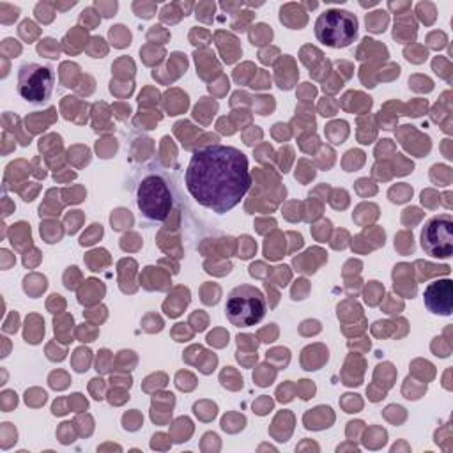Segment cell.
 Wrapping results in <instances>:
<instances>
[{
	"label": "cell",
	"instance_id": "1",
	"mask_svg": "<svg viewBox=\"0 0 453 453\" xmlns=\"http://www.w3.org/2000/svg\"><path fill=\"white\" fill-rule=\"evenodd\" d=\"M184 182L200 206L225 215L241 204L251 188L246 154L222 144L200 147L188 163Z\"/></svg>",
	"mask_w": 453,
	"mask_h": 453
},
{
	"label": "cell",
	"instance_id": "2",
	"mask_svg": "<svg viewBox=\"0 0 453 453\" xmlns=\"http://www.w3.org/2000/svg\"><path fill=\"white\" fill-rule=\"evenodd\" d=\"M135 200L144 220L161 223L172 213L174 191L168 177L159 170H147L137 181Z\"/></svg>",
	"mask_w": 453,
	"mask_h": 453
},
{
	"label": "cell",
	"instance_id": "3",
	"mask_svg": "<svg viewBox=\"0 0 453 453\" xmlns=\"http://www.w3.org/2000/svg\"><path fill=\"white\" fill-rule=\"evenodd\" d=\"M267 311L266 298L253 285L232 289L225 304V315L235 328H250L259 324Z\"/></svg>",
	"mask_w": 453,
	"mask_h": 453
},
{
	"label": "cell",
	"instance_id": "4",
	"mask_svg": "<svg viewBox=\"0 0 453 453\" xmlns=\"http://www.w3.org/2000/svg\"><path fill=\"white\" fill-rule=\"evenodd\" d=\"M358 18L345 9H328L315 21V36L329 48H347L358 37Z\"/></svg>",
	"mask_w": 453,
	"mask_h": 453
},
{
	"label": "cell",
	"instance_id": "5",
	"mask_svg": "<svg viewBox=\"0 0 453 453\" xmlns=\"http://www.w3.org/2000/svg\"><path fill=\"white\" fill-rule=\"evenodd\" d=\"M55 73L50 66L25 62L18 69V94L32 105H43L52 97Z\"/></svg>",
	"mask_w": 453,
	"mask_h": 453
},
{
	"label": "cell",
	"instance_id": "6",
	"mask_svg": "<svg viewBox=\"0 0 453 453\" xmlns=\"http://www.w3.org/2000/svg\"><path fill=\"white\" fill-rule=\"evenodd\" d=\"M421 248L434 259H450L453 255V218L439 215L430 218L421 230Z\"/></svg>",
	"mask_w": 453,
	"mask_h": 453
},
{
	"label": "cell",
	"instance_id": "7",
	"mask_svg": "<svg viewBox=\"0 0 453 453\" xmlns=\"http://www.w3.org/2000/svg\"><path fill=\"white\" fill-rule=\"evenodd\" d=\"M423 301L427 310L436 315H452L453 311V282L448 278L437 280L425 289Z\"/></svg>",
	"mask_w": 453,
	"mask_h": 453
},
{
	"label": "cell",
	"instance_id": "8",
	"mask_svg": "<svg viewBox=\"0 0 453 453\" xmlns=\"http://www.w3.org/2000/svg\"><path fill=\"white\" fill-rule=\"evenodd\" d=\"M386 25H388V12L386 11H376L367 14V27L372 32H384Z\"/></svg>",
	"mask_w": 453,
	"mask_h": 453
},
{
	"label": "cell",
	"instance_id": "9",
	"mask_svg": "<svg viewBox=\"0 0 453 453\" xmlns=\"http://www.w3.org/2000/svg\"><path fill=\"white\" fill-rule=\"evenodd\" d=\"M271 37H273L271 27H267V25H264V23H260V25H257V27H253V28H251V32H250V41H251V45H257V46H260V45H264V43H267V41L271 39Z\"/></svg>",
	"mask_w": 453,
	"mask_h": 453
},
{
	"label": "cell",
	"instance_id": "10",
	"mask_svg": "<svg viewBox=\"0 0 453 453\" xmlns=\"http://www.w3.org/2000/svg\"><path fill=\"white\" fill-rule=\"evenodd\" d=\"M110 37H112L113 45L117 48H124V46L130 45L131 34L128 32V28L122 27V25H115V27L110 28Z\"/></svg>",
	"mask_w": 453,
	"mask_h": 453
},
{
	"label": "cell",
	"instance_id": "11",
	"mask_svg": "<svg viewBox=\"0 0 453 453\" xmlns=\"http://www.w3.org/2000/svg\"><path fill=\"white\" fill-rule=\"evenodd\" d=\"M416 12H418V16H420V20L425 21L427 25H430L434 20H436V9H434V5L429 4V2H421V4H418Z\"/></svg>",
	"mask_w": 453,
	"mask_h": 453
},
{
	"label": "cell",
	"instance_id": "12",
	"mask_svg": "<svg viewBox=\"0 0 453 453\" xmlns=\"http://www.w3.org/2000/svg\"><path fill=\"white\" fill-rule=\"evenodd\" d=\"M101 235H103V226L97 225V223H94V225L90 226V230L85 232V234L81 235L80 244H81V246H89V244H94L97 239L101 237Z\"/></svg>",
	"mask_w": 453,
	"mask_h": 453
},
{
	"label": "cell",
	"instance_id": "13",
	"mask_svg": "<svg viewBox=\"0 0 453 453\" xmlns=\"http://www.w3.org/2000/svg\"><path fill=\"white\" fill-rule=\"evenodd\" d=\"M78 358H80V361H75V370L76 372H85V370H89V363H90V358H92V352L89 351V349H78L76 352H75Z\"/></svg>",
	"mask_w": 453,
	"mask_h": 453
},
{
	"label": "cell",
	"instance_id": "14",
	"mask_svg": "<svg viewBox=\"0 0 453 453\" xmlns=\"http://www.w3.org/2000/svg\"><path fill=\"white\" fill-rule=\"evenodd\" d=\"M37 52L41 55H48V59H55L59 55V46H57V41L53 39H45L41 41V45L37 46Z\"/></svg>",
	"mask_w": 453,
	"mask_h": 453
},
{
	"label": "cell",
	"instance_id": "15",
	"mask_svg": "<svg viewBox=\"0 0 453 453\" xmlns=\"http://www.w3.org/2000/svg\"><path fill=\"white\" fill-rule=\"evenodd\" d=\"M379 294H382V291H380V287H379V283H377V282H370V283H368L367 291H365V301H367L370 306H374V304L379 303V300L376 298V296H379Z\"/></svg>",
	"mask_w": 453,
	"mask_h": 453
},
{
	"label": "cell",
	"instance_id": "16",
	"mask_svg": "<svg viewBox=\"0 0 453 453\" xmlns=\"http://www.w3.org/2000/svg\"><path fill=\"white\" fill-rule=\"evenodd\" d=\"M413 195V190H409L407 186H398V188H393L389 191V197H391V202L396 204H402L405 200H409V197Z\"/></svg>",
	"mask_w": 453,
	"mask_h": 453
},
{
	"label": "cell",
	"instance_id": "17",
	"mask_svg": "<svg viewBox=\"0 0 453 453\" xmlns=\"http://www.w3.org/2000/svg\"><path fill=\"white\" fill-rule=\"evenodd\" d=\"M37 34H39V30H37V27L30 20H25L23 23L20 25V36L23 37V39L32 41Z\"/></svg>",
	"mask_w": 453,
	"mask_h": 453
},
{
	"label": "cell",
	"instance_id": "18",
	"mask_svg": "<svg viewBox=\"0 0 453 453\" xmlns=\"http://www.w3.org/2000/svg\"><path fill=\"white\" fill-rule=\"evenodd\" d=\"M215 9L216 5L213 2H202V4L197 5V18H200L204 21H211V18L207 14H215Z\"/></svg>",
	"mask_w": 453,
	"mask_h": 453
},
{
	"label": "cell",
	"instance_id": "19",
	"mask_svg": "<svg viewBox=\"0 0 453 453\" xmlns=\"http://www.w3.org/2000/svg\"><path fill=\"white\" fill-rule=\"evenodd\" d=\"M133 9L137 11V16L140 18H151L154 14V9H156V5L154 4H147V2H135L133 4Z\"/></svg>",
	"mask_w": 453,
	"mask_h": 453
},
{
	"label": "cell",
	"instance_id": "20",
	"mask_svg": "<svg viewBox=\"0 0 453 453\" xmlns=\"http://www.w3.org/2000/svg\"><path fill=\"white\" fill-rule=\"evenodd\" d=\"M110 352L108 351H101L99 356H97V363H96V370L99 374H106L110 372Z\"/></svg>",
	"mask_w": 453,
	"mask_h": 453
},
{
	"label": "cell",
	"instance_id": "21",
	"mask_svg": "<svg viewBox=\"0 0 453 453\" xmlns=\"http://www.w3.org/2000/svg\"><path fill=\"white\" fill-rule=\"evenodd\" d=\"M50 9V4H37L36 7V16L37 20H41L43 23H50V21L53 20V11H48Z\"/></svg>",
	"mask_w": 453,
	"mask_h": 453
},
{
	"label": "cell",
	"instance_id": "22",
	"mask_svg": "<svg viewBox=\"0 0 453 453\" xmlns=\"http://www.w3.org/2000/svg\"><path fill=\"white\" fill-rule=\"evenodd\" d=\"M241 243H243L244 246H246V250H244V251H241V253H239V257H241V259H250L251 255L255 253V250H257V246H255V243H253V241H251L250 237H248V235H244V237H241Z\"/></svg>",
	"mask_w": 453,
	"mask_h": 453
},
{
	"label": "cell",
	"instance_id": "23",
	"mask_svg": "<svg viewBox=\"0 0 453 453\" xmlns=\"http://www.w3.org/2000/svg\"><path fill=\"white\" fill-rule=\"evenodd\" d=\"M80 21L81 23H89V27L90 28H94L96 27V23L99 21V18L96 16V12H94V9H85L83 12H81V16H80Z\"/></svg>",
	"mask_w": 453,
	"mask_h": 453
},
{
	"label": "cell",
	"instance_id": "24",
	"mask_svg": "<svg viewBox=\"0 0 453 453\" xmlns=\"http://www.w3.org/2000/svg\"><path fill=\"white\" fill-rule=\"evenodd\" d=\"M97 9H103V16L110 18L113 16V12L117 11V2H110V4H103V2H96Z\"/></svg>",
	"mask_w": 453,
	"mask_h": 453
},
{
	"label": "cell",
	"instance_id": "25",
	"mask_svg": "<svg viewBox=\"0 0 453 453\" xmlns=\"http://www.w3.org/2000/svg\"><path fill=\"white\" fill-rule=\"evenodd\" d=\"M66 400L64 398H61V400H55V404H53V414H57V416H62V414L68 413V409L64 407Z\"/></svg>",
	"mask_w": 453,
	"mask_h": 453
}]
</instances>
